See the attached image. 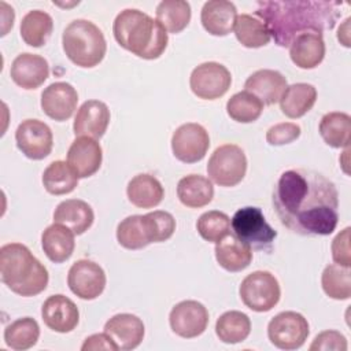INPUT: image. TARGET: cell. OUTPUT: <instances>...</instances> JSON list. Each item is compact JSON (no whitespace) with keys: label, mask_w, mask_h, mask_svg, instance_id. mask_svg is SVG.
<instances>
[{"label":"cell","mask_w":351,"mask_h":351,"mask_svg":"<svg viewBox=\"0 0 351 351\" xmlns=\"http://www.w3.org/2000/svg\"><path fill=\"white\" fill-rule=\"evenodd\" d=\"M271 202L280 222L300 236H328L339 222V192L324 174L308 169L284 171Z\"/></svg>","instance_id":"obj_1"},{"label":"cell","mask_w":351,"mask_h":351,"mask_svg":"<svg viewBox=\"0 0 351 351\" xmlns=\"http://www.w3.org/2000/svg\"><path fill=\"white\" fill-rule=\"evenodd\" d=\"M340 3L325 0H263L255 15L267 27L278 47L287 48L302 33L332 30L340 18Z\"/></svg>","instance_id":"obj_2"},{"label":"cell","mask_w":351,"mask_h":351,"mask_svg":"<svg viewBox=\"0 0 351 351\" xmlns=\"http://www.w3.org/2000/svg\"><path fill=\"white\" fill-rule=\"evenodd\" d=\"M112 33L123 49L145 60L158 59L169 41L166 29L156 19L136 8H126L117 15Z\"/></svg>","instance_id":"obj_3"},{"label":"cell","mask_w":351,"mask_h":351,"mask_svg":"<svg viewBox=\"0 0 351 351\" xmlns=\"http://www.w3.org/2000/svg\"><path fill=\"white\" fill-rule=\"evenodd\" d=\"M0 277L11 292L25 298L41 293L49 281L47 267L21 243L1 245Z\"/></svg>","instance_id":"obj_4"},{"label":"cell","mask_w":351,"mask_h":351,"mask_svg":"<svg viewBox=\"0 0 351 351\" xmlns=\"http://www.w3.org/2000/svg\"><path fill=\"white\" fill-rule=\"evenodd\" d=\"M62 45L66 56L75 66L84 69L97 66L107 51L103 32L86 19H75L66 26L62 34Z\"/></svg>","instance_id":"obj_5"},{"label":"cell","mask_w":351,"mask_h":351,"mask_svg":"<svg viewBox=\"0 0 351 351\" xmlns=\"http://www.w3.org/2000/svg\"><path fill=\"white\" fill-rule=\"evenodd\" d=\"M230 228L240 241L256 251H271L277 237V232L266 222L258 207L239 208L230 221Z\"/></svg>","instance_id":"obj_6"},{"label":"cell","mask_w":351,"mask_h":351,"mask_svg":"<svg viewBox=\"0 0 351 351\" xmlns=\"http://www.w3.org/2000/svg\"><path fill=\"white\" fill-rule=\"evenodd\" d=\"M247 171V156L236 144L219 145L207 163L208 178L219 186L240 184Z\"/></svg>","instance_id":"obj_7"},{"label":"cell","mask_w":351,"mask_h":351,"mask_svg":"<svg viewBox=\"0 0 351 351\" xmlns=\"http://www.w3.org/2000/svg\"><path fill=\"white\" fill-rule=\"evenodd\" d=\"M241 302L252 311H270L280 300L281 288L277 278L266 270L250 273L239 288Z\"/></svg>","instance_id":"obj_8"},{"label":"cell","mask_w":351,"mask_h":351,"mask_svg":"<svg viewBox=\"0 0 351 351\" xmlns=\"http://www.w3.org/2000/svg\"><path fill=\"white\" fill-rule=\"evenodd\" d=\"M310 333L307 319L296 311H282L274 315L267 325L270 343L285 351L300 348Z\"/></svg>","instance_id":"obj_9"},{"label":"cell","mask_w":351,"mask_h":351,"mask_svg":"<svg viewBox=\"0 0 351 351\" xmlns=\"http://www.w3.org/2000/svg\"><path fill=\"white\" fill-rule=\"evenodd\" d=\"M230 84V71L218 62H204L196 66L189 77L191 90L203 100L222 97L229 90Z\"/></svg>","instance_id":"obj_10"},{"label":"cell","mask_w":351,"mask_h":351,"mask_svg":"<svg viewBox=\"0 0 351 351\" xmlns=\"http://www.w3.org/2000/svg\"><path fill=\"white\" fill-rule=\"evenodd\" d=\"M210 147L208 132L199 123L188 122L176 129L171 136V151L182 163L202 160Z\"/></svg>","instance_id":"obj_11"},{"label":"cell","mask_w":351,"mask_h":351,"mask_svg":"<svg viewBox=\"0 0 351 351\" xmlns=\"http://www.w3.org/2000/svg\"><path fill=\"white\" fill-rule=\"evenodd\" d=\"M106 273L100 265L89 259H80L71 265L67 273L70 291L84 300L99 298L106 288Z\"/></svg>","instance_id":"obj_12"},{"label":"cell","mask_w":351,"mask_h":351,"mask_svg":"<svg viewBox=\"0 0 351 351\" xmlns=\"http://www.w3.org/2000/svg\"><path fill=\"white\" fill-rule=\"evenodd\" d=\"M15 141L19 151L33 160L47 158L53 147L52 130L40 119L22 121L16 128Z\"/></svg>","instance_id":"obj_13"},{"label":"cell","mask_w":351,"mask_h":351,"mask_svg":"<svg viewBox=\"0 0 351 351\" xmlns=\"http://www.w3.org/2000/svg\"><path fill=\"white\" fill-rule=\"evenodd\" d=\"M169 322L177 336L193 339L206 330L208 325V311L204 304L197 300H182L171 308Z\"/></svg>","instance_id":"obj_14"},{"label":"cell","mask_w":351,"mask_h":351,"mask_svg":"<svg viewBox=\"0 0 351 351\" xmlns=\"http://www.w3.org/2000/svg\"><path fill=\"white\" fill-rule=\"evenodd\" d=\"M77 103L78 93L69 82H52L41 93V108L44 114L58 122L71 118L77 108Z\"/></svg>","instance_id":"obj_15"},{"label":"cell","mask_w":351,"mask_h":351,"mask_svg":"<svg viewBox=\"0 0 351 351\" xmlns=\"http://www.w3.org/2000/svg\"><path fill=\"white\" fill-rule=\"evenodd\" d=\"M44 324L53 332L69 333L78 325L80 311L75 303L67 296L51 295L41 307Z\"/></svg>","instance_id":"obj_16"},{"label":"cell","mask_w":351,"mask_h":351,"mask_svg":"<svg viewBox=\"0 0 351 351\" xmlns=\"http://www.w3.org/2000/svg\"><path fill=\"white\" fill-rule=\"evenodd\" d=\"M10 75L19 88L26 90L37 89L49 77V64L40 55L23 52L12 60Z\"/></svg>","instance_id":"obj_17"},{"label":"cell","mask_w":351,"mask_h":351,"mask_svg":"<svg viewBox=\"0 0 351 351\" xmlns=\"http://www.w3.org/2000/svg\"><path fill=\"white\" fill-rule=\"evenodd\" d=\"M110 123V110L100 100H86L77 111L74 118V134L99 140L104 136Z\"/></svg>","instance_id":"obj_18"},{"label":"cell","mask_w":351,"mask_h":351,"mask_svg":"<svg viewBox=\"0 0 351 351\" xmlns=\"http://www.w3.org/2000/svg\"><path fill=\"white\" fill-rule=\"evenodd\" d=\"M103 149L100 144L90 137H77L69 151L67 163L75 171L78 178H86L93 176L101 166Z\"/></svg>","instance_id":"obj_19"},{"label":"cell","mask_w":351,"mask_h":351,"mask_svg":"<svg viewBox=\"0 0 351 351\" xmlns=\"http://www.w3.org/2000/svg\"><path fill=\"white\" fill-rule=\"evenodd\" d=\"M104 333H107L119 350L129 351L137 348L145 333L143 321L129 313H121L112 315L104 324Z\"/></svg>","instance_id":"obj_20"},{"label":"cell","mask_w":351,"mask_h":351,"mask_svg":"<svg viewBox=\"0 0 351 351\" xmlns=\"http://www.w3.org/2000/svg\"><path fill=\"white\" fill-rule=\"evenodd\" d=\"M287 86V78L280 71L270 69L256 70L244 82V90L256 96L266 106L277 103Z\"/></svg>","instance_id":"obj_21"},{"label":"cell","mask_w":351,"mask_h":351,"mask_svg":"<svg viewBox=\"0 0 351 351\" xmlns=\"http://www.w3.org/2000/svg\"><path fill=\"white\" fill-rule=\"evenodd\" d=\"M236 18V5L226 0L206 1L200 12V21L204 30L219 37L228 36L233 30Z\"/></svg>","instance_id":"obj_22"},{"label":"cell","mask_w":351,"mask_h":351,"mask_svg":"<svg viewBox=\"0 0 351 351\" xmlns=\"http://www.w3.org/2000/svg\"><path fill=\"white\" fill-rule=\"evenodd\" d=\"M289 56L299 69H315L325 58V43L319 33H302L289 44Z\"/></svg>","instance_id":"obj_23"},{"label":"cell","mask_w":351,"mask_h":351,"mask_svg":"<svg viewBox=\"0 0 351 351\" xmlns=\"http://www.w3.org/2000/svg\"><path fill=\"white\" fill-rule=\"evenodd\" d=\"M92 207L81 199H67L59 203L53 211V222L67 226L74 234L85 233L93 223Z\"/></svg>","instance_id":"obj_24"},{"label":"cell","mask_w":351,"mask_h":351,"mask_svg":"<svg viewBox=\"0 0 351 351\" xmlns=\"http://www.w3.org/2000/svg\"><path fill=\"white\" fill-rule=\"evenodd\" d=\"M215 259L218 265L230 273L247 269L252 261V250L229 233L215 243Z\"/></svg>","instance_id":"obj_25"},{"label":"cell","mask_w":351,"mask_h":351,"mask_svg":"<svg viewBox=\"0 0 351 351\" xmlns=\"http://www.w3.org/2000/svg\"><path fill=\"white\" fill-rule=\"evenodd\" d=\"M41 247L51 262L63 263L74 252V233L67 226L53 222L43 232Z\"/></svg>","instance_id":"obj_26"},{"label":"cell","mask_w":351,"mask_h":351,"mask_svg":"<svg viewBox=\"0 0 351 351\" xmlns=\"http://www.w3.org/2000/svg\"><path fill=\"white\" fill-rule=\"evenodd\" d=\"M278 101L282 114L291 119H296L313 108L317 101V89L314 85L306 82L292 84L285 88Z\"/></svg>","instance_id":"obj_27"},{"label":"cell","mask_w":351,"mask_h":351,"mask_svg":"<svg viewBox=\"0 0 351 351\" xmlns=\"http://www.w3.org/2000/svg\"><path fill=\"white\" fill-rule=\"evenodd\" d=\"M126 195L133 206L138 208H152L163 200L165 189L156 177L151 174H137L129 181Z\"/></svg>","instance_id":"obj_28"},{"label":"cell","mask_w":351,"mask_h":351,"mask_svg":"<svg viewBox=\"0 0 351 351\" xmlns=\"http://www.w3.org/2000/svg\"><path fill=\"white\" fill-rule=\"evenodd\" d=\"M177 196L184 206L189 208H200L211 203L214 197V186L207 177L189 174L178 181Z\"/></svg>","instance_id":"obj_29"},{"label":"cell","mask_w":351,"mask_h":351,"mask_svg":"<svg viewBox=\"0 0 351 351\" xmlns=\"http://www.w3.org/2000/svg\"><path fill=\"white\" fill-rule=\"evenodd\" d=\"M319 134L332 148H347L351 138V117L346 112H328L321 118Z\"/></svg>","instance_id":"obj_30"},{"label":"cell","mask_w":351,"mask_h":351,"mask_svg":"<svg viewBox=\"0 0 351 351\" xmlns=\"http://www.w3.org/2000/svg\"><path fill=\"white\" fill-rule=\"evenodd\" d=\"M52 30V16L45 11L32 10L22 18L21 37L30 47H43L51 37Z\"/></svg>","instance_id":"obj_31"},{"label":"cell","mask_w":351,"mask_h":351,"mask_svg":"<svg viewBox=\"0 0 351 351\" xmlns=\"http://www.w3.org/2000/svg\"><path fill=\"white\" fill-rule=\"evenodd\" d=\"M43 185L51 195H66L78 185V176L64 160H53L43 173Z\"/></svg>","instance_id":"obj_32"},{"label":"cell","mask_w":351,"mask_h":351,"mask_svg":"<svg viewBox=\"0 0 351 351\" xmlns=\"http://www.w3.org/2000/svg\"><path fill=\"white\" fill-rule=\"evenodd\" d=\"M251 332V319L247 314L230 310L223 313L215 322V333L222 343L236 344L244 341Z\"/></svg>","instance_id":"obj_33"},{"label":"cell","mask_w":351,"mask_h":351,"mask_svg":"<svg viewBox=\"0 0 351 351\" xmlns=\"http://www.w3.org/2000/svg\"><path fill=\"white\" fill-rule=\"evenodd\" d=\"M40 337V326L32 317L18 318L4 329L5 344L16 351L29 350L36 346Z\"/></svg>","instance_id":"obj_34"},{"label":"cell","mask_w":351,"mask_h":351,"mask_svg":"<svg viewBox=\"0 0 351 351\" xmlns=\"http://www.w3.org/2000/svg\"><path fill=\"white\" fill-rule=\"evenodd\" d=\"M191 5L185 0H163L156 7V21L169 33L182 32L191 21Z\"/></svg>","instance_id":"obj_35"},{"label":"cell","mask_w":351,"mask_h":351,"mask_svg":"<svg viewBox=\"0 0 351 351\" xmlns=\"http://www.w3.org/2000/svg\"><path fill=\"white\" fill-rule=\"evenodd\" d=\"M233 30L237 41L247 48L265 47L271 38L265 23L250 14L237 15Z\"/></svg>","instance_id":"obj_36"},{"label":"cell","mask_w":351,"mask_h":351,"mask_svg":"<svg viewBox=\"0 0 351 351\" xmlns=\"http://www.w3.org/2000/svg\"><path fill=\"white\" fill-rule=\"evenodd\" d=\"M117 240L126 250H141L151 244L144 215H129L117 226Z\"/></svg>","instance_id":"obj_37"},{"label":"cell","mask_w":351,"mask_h":351,"mask_svg":"<svg viewBox=\"0 0 351 351\" xmlns=\"http://www.w3.org/2000/svg\"><path fill=\"white\" fill-rule=\"evenodd\" d=\"M324 292L336 300H347L351 296V271L350 267L337 263L328 265L321 276Z\"/></svg>","instance_id":"obj_38"},{"label":"cell","mask_w":351,"mask_h":351,"mask_svg":"<svg viewBox=\"0 0 351 351\" xmlns=\"http://www.w3.org/2000/svg\"><path fill=\"white\" fill-rule=\"evenodd\" d=\"M263 111L262 101L252 93L243 90L234 93L226 103L228 115L240 123H251L256 121Z\"/></svg>","instance_id":"obj_39"},{"label":"cell","mask_w":351,"mask_h":351,"mask_svg":"<svg viewBox=\"0 0 351 351\" xmlns=\"http://www.w3.org/2000/svg\"><path fill=\"white\" fill-rule=\"evenodd\" d=\"M196 229L206 241L218 243L230 233V218L222 211L211 210L199 217Z\"/></svg>","instance_id":"obj_40"},{"label":"cell","mask_w":351,"mask_h":351,"mask_svg":"<svg viewBox=\"0 0 351 351\" xmlns=\"http://www.w3.org/2000/svg\"><path fill=\"white\" fill-rule=\"evenodd\" d=\"M151 243H162L169 240L176 230L174 217L162 210H156L144 215Z\"/></svg>","instance_id":"obj_41"},{"label":"cell","mask_w":351,"mask_h":351,"mask_svg":"<svg viewBox=\"0 0 351 351\" xmlns=\"http://www.w3.org/2000/svg\"><path fill=\"white\" fill-rule=\"evenodd\" d=\"M302 129L298 123L293 122H281L277 123L266 132V141L270 145H284L299 138Z\"/></svg>","instance_id":"obj_42"},{"label":"cell","mask_w":351,"mask_h":351,"mask_svg":"<svg viewBox=\"0 0 351 351\" xmlns=\"http://www.w3.org/2000/svg\"><path fill=\"white\" fill-rule=\"evenodd\" d=\"M347 339L337 330H324L315 336L310 351H347Z\"/></svg>","instance_id":"obj_43"},{"label":"cell","mask_w":351,"mask_h":351,"mask_svg":"<svg viewBox=\"0 0 351 351\" xmlns=\"http://www.w3.org/2000/svg\"><path fill=\"white\" fill-rule=\"evenodd\" d=\"M350 228L343 229L332 241V258L333 261L344 267L351 266L350 255Z\"/></svg>","instance_id":"obj_44"},{"label":"cell","mask_w":351,"mask_h":351,"mask_svg":"<svg viewBox=\"0 0 351 351\" xmlns=\"http://www.w3.org/2000/svg\"><path fill=\"white\" fill-rule=\"evenodd\" d=\"M82 351H97V350H110L118 351V346L112 341V339L107 333H96L85 339L84 344L81 346Z\"/></svg>","instance_id":"obj_45"},{"label":"cell","mask_w":351,"mask_h":351,"mask_svg":"<svg viewBox=\"0 0 351 351\" xmlns=\"http://www.w3.org/2000/svg\"><path fill=\"white\" fill-rule=\"evenodd\" d=\"M348 25H350V18H348V21H347V23H346V30H343V27L340 26L339 27V33H337V38H339V41L344 45V47H350V38H348Z\"/></svg>","instance_id":"obj_46"}]
</instances>
